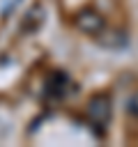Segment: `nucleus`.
I'll return each mask as SVG.
<instances>
[{"mask_svg": "<svg viewBox=\"0 0 138 147\" xmlns=\"http://www.w3.org/2000/svg\"><path fill=\"white\" fill-rule=\"evenodd\" d=\"M85 117L87 122L97 129V131H106L110 117H113V103H110V96L108 94H94L87 106H85Z\"/></svg>", "mask_w": 138, "mask_h": 147, "instance_id": "1", "label": "nucleus"}, {"mask_svg": "<svg viewBox=\"0 0 138 147\" xmlns=\"http://www.w3.org/2000/svg\"><path fill=\"white\" fill-rule=\"evenodd\" d=\"M78 25H80L85 32L97 34V32H101V28H103V18H101V14H97V11H92V9H85V11L78 14Z\"/></svg>", "mask_w": 138, "mask_h": 147, "instance_id": "2", "label": "nucleus"}, {"mask_svg": "<svg viewBox=\"0 0 138 147\" xmlns=\"http://www.w3.org/2000/svg\"><path fill=\"white\" fill-rule=\"evenodd\" d=\"M126 110H129V115L138 117V90L129 96V101H126Z\"/></svg>", "mask_w": 138, "mask_h": 147, "instance_id": "3", "label": "nucleus"}]
</instances>
